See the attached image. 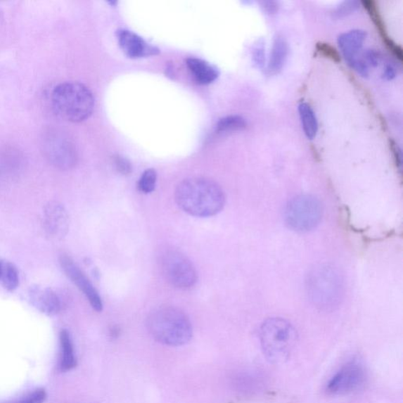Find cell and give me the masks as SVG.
Returning a JSON list of instances; mask_svg holds the SVG:
<instances>
[{
    "label": "cell",
    "instance_id": "44dd1931",
    "mask_svg": "<svg viewBox=\"0 0 403 403\" xmlns=\"http://www.w3.org/2000/svg\"><path fill=\"white\" fill-rule=\"evenodd\" d=\"M2 274L0 279L2 280L4 287L9 290L14 292L19 286V274L17 268L12 263H2Z\"/></svg>",
    "mask_w": 403,
    "mask_h": 403
},
{
    "label": "cell",
    "instance_id": "4316f807",
    "mask_svg": "<svg viewBox=\"0 0 403 403\" xmlns=\"http://www.w3.org/2000/svg\"><path fill=\"white\" fill-rule=\"evenodd\" d=\"M359 8V3L355 1H349L343 3L335 13V15L340 18L351 15L352 12Z\"/></svg>",
    "mask_w": 403,
    "mask_h": 403
},
{
    "label": "cell",
    "instance_id": "7402d4cb",
    "mask_svg": "<svg viewBox=\"0 0 403 403\" xmlns=\"http://www.w3.org/2000/svg\"><path fill=\"white\" fill-rule=\"evenodd\" d=\"M156 182V171L153 169H149L143 172L140 181H139L138 188L141 193L148 194L155 190Z\"/></svg>",
    "mask_w": 403,
    "mask_h": 403
},
{
    "label": "cell",
    "instance_id": "4fadbf2b",
    "mask_svg": "<svg viewBox=\"0 0 403 403\" xmlns=\"http://www.w3.org/2000/svg\"><path fill=\"white\" fill-rule=\"evenodd\" d=\"M29 295L32 305L41 313L52 316L61 312V299L52 289L39 286L32 287Z\"/></svg>",
    "mask_w": 403,
    "mask_h": 403
},
{
    "label": "cell",
    "instance_id": "8fae6325",
    "mask_svg": "<svg viewBox=\"0 0 403 403\" xmlns=\"http://www.w3.org/2000/svg\"><path fill=\"white\" fill-rule=\"evenodd\" d=\"M44 224L46 233L56 240H62L70 229V216L60 203L49 202L44 210Z\"/></svg>",
    "mask_w": 403,
    "mask_h": 403
},
{
    "label": "cell",
    "instance_id": "f1b7e54d",
    "mask_svg": "<svg viewBox=\"0 0 403 403\" xmlns=\"http://www.w3.org/2000/svg\"><path fill=\"white\" fill-rule=\"evenodd\" d=\"M263 8L269 13V14H273V13L276 12V4L274 2H265L263 3Z\"/></svg>",
    "mask_w": 403,
    "mask_h": 403
},
{
    "label": "cell",
    "instance_id": "f546056e",
    "mask_svg": "<svg viewBox=\"0 0 403 403\" xmlns=\"http://www.w3.org/2000/svg\"><path fill=\"white\" fill-rule=\"evenodd\" d=\"M119 334H120V329L117 327H115L110 330V335L113 337V338H117Z\"/></svg>",
    "mask_w": 403,
    "mask_h": 403
},
{
    "label": "cell",
    "instance_id": "6da1fadb",
    "mask_svg": "<svg viewBox=\"0 0 403 403\" xmlns=\"http://www.w3.org/2000/svg\"><path fill=\"white\" fill-rule=\"evenodd\" d=\"M175 200L184 212L208 217L221 212L226 203V196L219 184L206 177H196L177 185Z\"/></svg>",
    "mask_w": 403,
    "mask_h": 403
},
{
    "label": "cell",
    "instance_id": "d6986e66",
    "mask_svg": "<svg viewBox=\"0 0 403 403\" xmlns=\"http://www.w3.org/2000/svg\"><path fill=\"white\" fill-rule=\"evenodd\" d=\"M299 113L304 134L309 140H313L319 131L318 119L314 110L308 103H302L299 105Z\"/></svg>",
    "mask_w": 403,
    "mask_h": 403
},
{
    "label": "cell",
    "instance_id": "7c38bea8",
    "mask_svg": "<svg viewBox=\"0 0 403 403\" xmlns=\"http://www.w3.org/2000/svg\"><path fill=\"white\" fill-rule=\"evenodd\" d=\"M118 44L125 55L132 58H140L158 54V49L129 30L117 32Z\"/></svg>",
    "mask_w": 403,
    "mask_h": 403
},
{
    "label": "cell",
    "instance_id": "ac0fdd59",
    "mask_svg": "<svg viewBox=\"0 0 403 403\" xmlns=\"http://www.w3.org/2000/svg\"><path fill=\"white\" fill-rule=\"evenodd\" d=\"M381 61L380 52L374 49L362 51L351 68L362 77H368L370 70L378 67Z\"/></svg>",
    "mask_w": 403,
    "mask_h": 403
},
{
    "label": "cell",
    "instance_id": "484cf974",
    "mask_svg": "<svg viewBox=\"0 0 403 403\" xmlns=\"http://www.w3.org/2000/svg\"><path fill=\"white\" fill-rule=\"evenodd\" d=\"M114 163L117 170L122 175H129L133 170L130 162L122 156L116 155L114 158Z\"/></svg>",
    "mask_w": 403,
    "mask_h": 403
},
{
    "label": "cell",
    "instance_id": "7a4b0ae2",
    "mask_svg": "<svg viewBox=\"0 0 403 403\" xmlns=\"http://www.w3.org/2000/svg\"><path fill=\"white\" fill-rule=\"evenodd\" d=\"M147 326L151 336L167 346L186 345L193 337V326L188 316L174 307L155 309L148 316Z\"/></svg>",
    "mask_w": 403,
    "mask_h": 403
},
{
    "label": "cell",
    "instance_id": "2e32d148",
    "mask_svg": "<svg viewBox=\"0 0 403 403\" xmlns=\"http://www.w3.org/2000/svg\"><path fill=\"white\" fill-rule=\"evenodd\" d=\"M186 64L195 80L200 84H209L219 77V71L202 59L189 58Z\"/></svg>",
    "mask_w": 403,
    "mask_h": 403
},
{
    "label": "cell",
    "instance_id": "ba28073f",
    "mask_svg": "<svg viewBox=\"0 0 403 403\" xmlns=\"http://www.w3.org/2000/svg\"><path fill=\"white\" fill-rule=\"evenodd\" d=\"M41 146L46 158L56 168L69 170L76 166L75 145L62 132L51 129L44 134Z\"/></svg>",
    "mask_w": 403,
    "mask_h": 403
},
{
    "label": "cell",
    "instance_id": "9c48e42d",
    "mask_svg": "<svg viewBox=\"0 0 403 403\" xmlns=\"http://www.w3.org/2000/svg\"><path fill=\"white\" fill-rule=\"evenodd\" d=\"M366 371L362 363L354 359L346 363L337 372L326 387L329 395H343L352 393L365 384Z\"/></svg>",
    "mask_w": 403,
    "mask_h": 403
},
{
    "label": "cell",
    "instance_id": "3957f363",
    "mask_svg": "<svg viewBox=\"0 0 403 403\" xmlns=\"http://www.w3.org/2000/svg\"><path fill=\"white\" fill-rule=\"evenodd\" d=\"M51 104L59 117L77 123L87 120L94 113L95 98L87 86L68 82L57 85L53 90Z\"/></svg>",
    "mask_w": 403,
    "mask_h": 403
},
{
    "label": "cell",
    "instance_id": "8992f818",
    "mask_svg": "<svg viewBox=\"0 0 403 403\" xmlns=\"http://www.w3.org/2000/svg\"><path fill=\"white\" fill-rule=\"evenodd\" d=\"M288 226L297 232H308L320 223L321 203L312 196H299L288 202L286 209Z\"/></svg>",
    "mask_w": 403,
    "mask_h": 403
},
{
    "label": "cell",
    "instance_id": "603a6c76",
    "mask_svg": "<svg viewBox=\"0 0 403 403\" xmlns=\"http://www.w3.org/2000/svg\"><path fill=\"white\" fill-rule=\"evenodd\" d=\"M253 61L257 68L262 69L266 63L265 45L262 39L257 41L252 53Z\"/></svg>",
    "mask_w": 403,
    "mask_h": 403
},
{
    "label": "cell",
    "instance_id": "30bf717a",
    "mask_svg": "<svg viewBox=\"0 0 403 403\" xmlns=\"http://www.w3.org/2000/svg\"><path fill=\"white\" fill-rule=\"evenodd\" d=\"M60 264L65 275L81 290V292L89 300L91 307L97 312H102L103 302L100 295H98L94 286H92L87 276L78 267L74 260L68 255H62Z\"/></svg>",
    "mask_w": 403,
    "mask_h": 403
},
{
    "label": "cell",
    "instance_id": "83f0119b",
    "mask_svg": "<svg viewBox=\"0 0 403 403\" xmlns=\"http://www.w3.org/2000/svg\"><path fill=\"white\" fill-rule=\"evenodd\" d=\"M396 74H397V70L395 65L391 63H387L384 71H383V77L386 79V80H392L395 77Z\"/></svg>",
    "mask_w": 403,
    "mask_h": 403
},
{
    "label": "cell",
    "instance_id": "5bb4252c",
    "mask_svg": "<svg viewBox=\"0 0 403 403\" xmlns=\"http://www.w3.org/2000/svg\"><path fill=\"white\" fill-rule=\"evenodd\" d=\"M366 37V32L361 30L348 31L339 37L340 50L350 67L363 51L362 48Z\"/></svg>",
    "mask_w": 403,
    "mask_h": 403
},
{
    "label": "cell",
    "instance_id": "277c9868",
    "mask_svg": "<svg viewBox=\"0 0 403 403\" xmlns=\"http://www.w3.org/2000/svg\"><path fill=\"white\" fill-rule=\"evenodd\" d=\"M260 338L266 358L275 364H279L290 358L298 335L292 324L283 319L273 318L262 324Z\"/></svg>",
    "mask_w": 403,
    "mask_h": 403
},
{
    "label": "cell",
    "instance_id": "e0dca14e",
    "mask_svg": "<svg viewBox=\"0 0 403 403\" xmlns=\"http://www.w3.org/2000/svg\"><path fill=\"white\" fill-rule=\"evenodd\" d=\"M60 342V367L62 372L70 371L77 366V359L75 353L74 345H72L70 333L68 330H62L59 335Z\"/></svg>",
    "mask_w": 403,
    "mask_h": 403
},
{
    "label": "cell",
    "instance_id": "cb8c5ba5",
    "mask_svg": "<svg viewBox=\"0 0 403 403\" xmlns=\"http://www.w3.org/2000/svg\"><path fill=\"white\" fill-rule=\"evenodd\" d=\"M47 399V394L44 389L36 390L35 392L26 395L25 397L8 403H44Z\"/></svg>",
    "mask_w": 403,
    "mask_h": 403
},
{
    "label": "cell",
    "instance_id": "9a60e30c",
    "mask_svg": "<svg viewBox=\"0 0 403 403\" xmlns=\"http://www.w3.org/2000/svg\"><path fill=\"white\" fill-rule=\"evenodd\" d=\"M288 55V44L286 39L281 35L276 36L268 63L269 75H279L285 65Z\"/></svg>",
    "mask_w": 403,
    "mask_h": 403
},
{
    "label": "cell",
    "instance_id": "d4e9b609",
    "mask_svg": "<svg viewBox=\"0 0 403 403\" xmlns=\"http://www.w3.org/2000/svg\"><path fill=\"white\" fill-rule=\"evenodd\" d=\"M316 50L321 55L331 59V60L339 63L340 61V56L339 53L333 47V46L326 43H319L316 44Z\"/></svg>",
    "mask_w": 403,
    "mask_h": 403
},
{
    "label": "cell",
    "instance_id": "ffe728a7",
    "mask_svg": "<svg viewBox=\"0 0 403 403\" xmlns=\"http://www.w3.org/2000/svg\"><path fill=\"white\" fill-rule=\"evenodd\" d=\"M247 127L245 119L239 115H230L220 119L216 125L217 134H226Z\"/></svg>",
    "mask_w": 403,
    "mask_h": 403
},
{
    "label": "cell",
    "instance_id": "5b68a950",
    "mask_svg": "<svg viewBox=\"0 0 403 403\" xmlns=\"http://www.w3.org/2000/svg\"><path fill=\"white\" fill-rule=\"evenodd\" d=\"M307 288L309 298L321 309L333 308L342 298V277L339 271L331 266L321 265L310 271Z\"/></svg>",
    "mask_w": 403,
    "mask_h": 403
},
{
    "label": "cell",
    "instance_id": "4dcf8cb0",
    "mask_svg": "<svg viewBox=\"0 0 403 403\" xmlns=\"http://www.w3.org/2000/svg\"><path fill=\"white\" fill-rule=\"evenodd\" d=\"M2 267H3V264L0 262V277H1L2 274Z\"/></svg>",
    "mask_w": 403,
    "mask_h": 403
},
{
    "label": "cell",
    "instance_id": "52a82bcc",
    "mask_svg": "<svg viewBox=\"0 0 403 403\" xmlns=\"http://www.w3.org/2000/svg\"><path fill=\"white\" fill-rule=\"evenodd\" d=\"M162 274L172 286L179 289L193 287L197 281V273L193 262L179 250L170 249L161 256Z\"/></svg>",
    "mask_w": 403,
    "mask_h": 403
}]
</instances>
